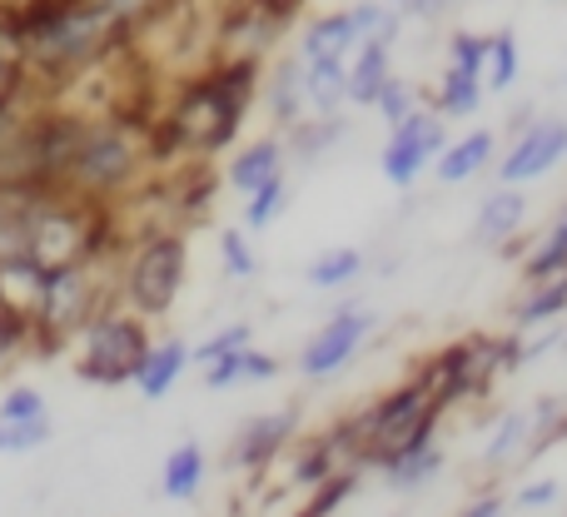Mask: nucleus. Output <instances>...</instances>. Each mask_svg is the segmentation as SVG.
Instances as JSON below:
<instances>
[{"label": "nucleus", "instance_id": "nucleus-1", "mask_svg": "<svg viewBox=\"0 0 567 517\" xmlns=\"http://www.w3.org/2000/svg\"><path fill=\"white\" fill-rule=\"evenodd\" d=\"M145 130H150V120H130V115L85 120L75 159H70V175H65V195L100 205V209H115L120 199L135 195L150 175Z\"/></svg>", "mask_w": 567, "mask_h": 517}, {"label": "nucleus", "instance_id": "nucleus-2", "mask_svg": "<svg viewBox=\"0 0 567 517\" xmlns=\"http://www.w3.org/2000/svg\"><path fill=\"white\" fill-rule=\"evenodd\" d=\"M130 40H135V25H125L110 6H100V0H60L30 35H20V45L45 70L80 75V70H95L100 60H110Z\"/></svg>", "mask_w": 567, "mask_h": 517}, {"label": "nucleus", "instance_id": "nucleus-3", "mask_svg": "<svg viewBox=\"0 0 567 517\" xmlns=\"http://www.w3.org/2000/svg\"><path fill=\"white\" fill-rule=\"evenodd\" d=\"M189 279V235L175 225H150L125 245L115 269V303L140 319H169Z\"/></svg>", "mask_w": 567, "mask_h": 517}, {"label": "nucleus", "instance_id": "nucleus-4", "mask_svg": "<svg viewBox=\"0 0 567 517\" xmlns=\"http://www.w3.org/2000/svg\"><path fill=\"white\" fill-rule=\"evenodd\" d=\"M150 343H155L150 319H140L125 303L110 299L105 309L75 333V379L95 383V389H130L150 353Z\"/></svg>", "mask_w": 567, "mask_h": 517}, {"label": "nucleus", "instance_id": "nucleus-5", "mask_svg": "<svg viewBox=\"0 0 567 517\" xmlns=\"http://www.w3.org/2000/svg\"><path fill=\"white\" fill-rule=\"evenodd\" d=\"M110 299H115V283L100 279V263H60V269H45V289H40V309H35V323H30V343L40 353L65 349Z\"/></svg>", "mask_w": 567, "mask_h": 517}, {"label": "nucleus", "instance_id": "nucleus-6", "mask_svg": "<svg viewBox=\"0 0 567 517\" xmlns=\"http://www.w3.org/2000/svg\"><path fill=\"white\" fill-rule=\"evenodd\" d=\"M433 413H443V409L433 403V393H429V383L419 379V369H413L409 379H399L393 389H383L379 399H369L359 413H353V423H359V468L379 473L383 463L419 433V423L433 418Z\"/></svg>", "mask_w": 567, "mask_h": 517}, {"label": "nucleus", "instance_id": "nucleus-7", "mask_svg": "<svg viewBox=\"0 0 567 517\" xmlns=\"http://www.w3.org/2000/svg\"><path fill=\"white\" fill-rule=\"evenodd\" d=\"M303 0H225L209 30V55L229 60H275V50L293 35Z\"/></svg>", "mask_w": 567, "mask_h": 517}, {"label": "nucleus", "instance_id": "nucleus-8", "mask_svg": "<svg viewBox=\"0 0 567 517\" xmlns=\"http://www.w3.org/2000/svg\"><path fill=\"white\" fill-rule=\"evenodd\" d=\"M373 329H379V313H373L369 303H353V299L339 303V309H333L329 319L309 333V339H303V349L293 353L299 379H309V383L339 379V373L363 353V343L373 339Z\"/></svg>", "mask_w": 567, "mask_h": 517}, {"label": "nucleus", "instance_id": "nucleus-9", "mask_svg": "<svg viewBox=\"0 0 567 517\" xmlns=\"http://www.w3.org/2000/svg\"><path fill=\"white\" fill-rule=\"evenodd\" d=\"M443 145H449V120L433 115L429 105H419L409 120L389 125V139L379 149V175L393 189H413L433 169V159L443 155Z\"/></svg>", "mask_w": 567, "mask_h": 517}, {"label": "nucleus", "instance_id": "nucleus-10", "mask_svg": "<svg viewBox=\"0 0 567 517\" xmlns=\"http://www.w3.org/2000/svg\"><path fill=\"white\" fill-rule=\"evenodd\" d=\"M558 165H567V120L563 115H533L518 125L513 145L498 155V185H538Z\"/></svg>", "mask_w": 567, "mask_h": 517}, {"label": "nucleus", "instance_id": "nucleus-11", "mask_svg": "<svg viewBox=\"0 0 567 517\" xmlns=\"http://www.w3.org/2000/svg\"><path fill=\"white\" fill-rule=\"evenodd\" d=\"M299 433H303V413L293 409V403L269 409V413H255V418H245L235 428V438H229V468L265 478L275 463H284V453L293 448Z\"/></svg>", "mask_w": 567, "mask_h": 517}, {"label": "nucleus", "instance_id": "nucleus-12", "mask_svg": "<svg viewBox=\"0 0 567 517\" xmlns=\"http://www.w3.org/2000/svg\"><path fill=\"white\" fill-rule=\"evenodd\" d=\"M259 110L269 115L275 135H289L299 120H309V100H303V65L293 50L279 60H265V80H259Z\"/></svg>", "mask_w": 567, "mask_h": 517}, {"label": "nucleus", "instance_id": "nucleus-13", "mask_svg": "<svg viewBox=\"0 0 567 517\" xmlns=\"http://www.w3.org/2000/svg\"><path fill=\"white\" fill-rule=\"evenodd\" d=\"M284 169H289V149H284V135L265 130V135H255V139H245V145L229 149V159H225V185L235 189L239 199H245V195H255L265 179L284 175Z\"/></svg>", "mask_w": 567, "mask_h": 517}, {"label": "nucleus", "instance_id": "nucleus-14", "mask_svg": "<svg viewBox=\"0 0 567 517\" xmlns=\"http://www.w3.org/2000/svg\"><path fill=\"white\" fill-rule=\"evenodd\" d=\"M493 159H498V130L478 125V130H463V135H449V145H443V155L433 159L429 175L439 179V185H468V179H478Z\"/></svg>", "mask_w": 567, "mask_h": 517}, {"label": "nucleus", "instance_id": "nucleus-15", "mask_svg": "<svg viewBox=\"0 0 567 517\" xmlns=\"http://www.w3.org/2000/svg\"><path fill=\"white\" fill-rule=\"evenodd\" d=\"M393 50H399V30H379L349 55V110H369L383 80L393 75Z\"/></svg>", "mask_w": 567, "mask_h": 517}, {"label": "nucleus", "instance_id": "nucleus-16", "mask_svg": "<svg viewBox=\"0 0 567 517\" xmlns=\"http://www.w3.org/2000/svg\"><path fill=\"white\" fill-rule=\"evenodd\" d=\"M523 225H528V195L513 185H498L493 195H483L478 215H473V239L488 249H503L523 235Z\"/></svg>", "mask_w": 567, "mask_h": 517}, {"label": "nucleus", "instance_id": "nucleus-17", "mask_svg": "<svg viewBox=\"0 0 567 517\" xmlns=\"http://www.w3.org/2000/svg\"><path fill=\"white\" fill-rule=\"evenodd\" d=\"M299 65H303V100H309V115L339 120L343 110H349V60L319 55V60H299Z\"/></svg>", "mask_w": 567, "mask_h": 517}, {"label": "nucleus", "instance_id": "nucleus-18", "mask_svg": "<svg viewBox=\"0 0 567 517\" xmlns=\"http://www.w3.org/2000/svg\"><path fill=\"white\" fill-rule=\"evenodd\" d=\"M189 373V343L185 339H155L135 373V389L145 403H159L179 389V379Z\"/></svg>", "mask_w": 567, "mask_h": 517}, {"label": "nucleus", "instance_id": "nucleus-19", "mask_svg": "<svg viewBox=\"0 0 567 517\" xmlns=\"http://www.w3.org/2000/svg\"><path fill=\"white\" fill-rule=\"evenodd\" d=\"M339 468L343 463H339V453H333V443L323 438V433H299L293 448L284 453V483L299 488V493H313L323 478H333Z\"/></svg>", "mask_w": 567, "mask_h": 517}, {"label": "nucleus", "instance_id": "nucleus-20", "mask_svg": "<svg viewBox=\"0 0 567 517\" xmlns=\"http://www.w3.org/2000/svg\"><path fill=\"white\" fill-rule=\"evenodd\" d=\"M205 478H209V453L205 443L185 438L165 453V468H159V493L169 503H195L205 493Z\"/></svg>", "mask_w": 567, "mask_h": 517}, {"label": "nucleus", "instance_id": "nucleus-21", "mask_svg": "<svg viewBox=\"0 0 567 517\" xmlns=\"http://www.w3.org/2000/svg\"><path fill=\"white\" fill-rule=\"evenodd\" d=\"M567 319V273L558 279H538L523 289V299L513 303V333H533V329H553Z\"/></svg>", "mask_w": 567, "mask_h": 517}, {"label": "nucleus", "instance_id": "nucleus-22", "mask_svg": "<svg viewBox=\"0 0 567 517\" xmlns=\"http://www.w3.org/2000/svg\"><path fill=\"white\" fill-rule=\"evenodd\" d=\"M483 80L478 75H468V70H453V65H443V75L433 80V90H429V110L433 115H443L453 125V120H473L483 110Z\"/></svg>", "mask_w": 567, "mask_h": 517}, {"label": "nucleus", "instance_id": "nucleus-23", "mask_svg": "<svg viewBox=\"0 0 567 517\" xmlns=\"http://www.w3.org/2000/svg\"><path fill=\"white\" fill-rule=\"evenodd\" d=\"M523 75V45H518V30L513 25H498L488 30V50H483V95H508Z\"/></svg>", "mask_w": 567, "mask_h": 517}, {"label": "nucleus", "instance_id": "nucleus-24", "mask_svg": "<svg viewBox=\"0 0 567 517\" xmlns=\"http://www.w3.org/2000/svg\"><path fill=\"white\" fill-rule=\"evenodd\" d=\"M443 468H449V453H443V443H433V448H423V453H409V458L383 463L379 483L389 493H403V498H413V493L433 488V483L443 478Z\"/></svg>", "mask_w": 567, "mask_h": 517}, {"label": "nucleus", "instance_id": "nucleus-25", "mask_svg": "<svg viewBox=\"0 0 567 517\" xmlns=\"http://www.w3.org/2000/svg\"><path fill=\"white\" fill-rule=\"evenodd\" d=\"M363 249H353V245H333V249H323V255H313L309 259V269H303V283L309 289H319V293H339V289H349L353 279L363 273Z\"/></svg>", "mask_w": 567, "mask_h": 517}, {"label": "nucleus", "instance_id": "nucleus-26", "mask_svg": "<svg viewBox=\"0 0 567 517\" xmlns=\"http://www.w3.org/2000/svg\"><path fill=\"white\" fill-rule=\"evenodd\" d=\"M528 438H533V418H528V409H508L498 423H493L488 443H483V468H488V473L508 468L513 458H523Z\"/></svg>", "mask_w": 567, "mask_h": 517}, {"label": "nucleus", "instance_id": "nucleus-27", "mask_svg": "<svg viewBox=\"0 0 567 517\" xmlns=\"http://www.w3.org/2000/svg\"><path fill=\"white\" fill-rule=\"evenodd\" d=\"M343 130H349V120L343 115L339 120L309 115V120H299V125L284 135V149H289V159H299V165H319V159L343 139Z\"/></svg>", "mask_w": 567, "mask_h": 517}, {"label": "nucleus", "instance_id": "nucleus-28", "mask_svg": "<svg viewBox=\"0 0 567 517\" xmlns=\"http://www.w3.org/2000/svg\"><path fill=\"white\" fill-rule=\"evenodd\" d=\"M289 199H293V185H289V169L275 179H265V185L255 189V195H245V235H265L269 225H279L284 219V209H289Z\"/></svg>", "mask_w": 567, "mask_h": 517}, {"label": "nucleus", "instance_id": "nucleus-29", "mask_svg": "<svg viewBox=\"0 0 567 517\" xmlns=\"http://www.w3.org/2000/svg\"><path fill=\"white\" fill-rule=\"evenodd\" d=\"M567 273V209L553 219V229L538 239V245L523 255V283H538V279H558Z\"/></svg>", "mask_w": 567, "mask_h": 517}, {"label": "nucleus", "instance_id": "nucleus-30", "mask_svg": "<svg viewBox=\"0 0 567 517\" xmlns=\"http://www.w3.org/2000/svg\"><path fill=\"white\" fill-rule=\"evenodd\" d=\"M419 105H429V100H423V90L413 85L409 75H399V70H393V75L383 80V90L373 95V105H369V110L383 120V125H399V120H409Z\"/></svg>", "mask_w": 567, "mask_h": 517}, {"label": "nucleus", "instance_id": "nucleus-31", "mask_svg": "<svg viewBox=\"0 0 567 517\" xmlns=\"http://www.w3.org/2000/svg\"><path fill=\"white\" fill-rule=\"evenodd\" d=\"M359 483H363V468H339L333 478H323L319 488L309 493V503L299 508V517H333L353 493H359Z\"/></svg>", "mask_w": 567, "mask_h": 517}, {"label": "nucleus", "instance_id": "nucleus-32", "mask_svg": "<svg viewBox=\"0 0 567 517\" xmlns=\"http://www.w3.org/2000/svg\"><path fill=\"white\" fill-rule=\"evenodd\" d=\"M255 343V323H245V319H235V323H225V329H215L205 343H189V363H215V359H225V353H239V349H249Z\"/></svg>", "mask_w": 567, "mask_h": 517}, {"label": "nucleus", "instance_id": "nucleus-33", "mask_svg": "<svg viewBox=\"0 0 567 517\" xmlns=\"http://www.w3.org/2000/svg\"><path fill=\"white\" fill-rule=\"evenodd\" d=\"M219 269L229 279H255L259 273V249L249 245L245 229H219Z\"/></svg>", "mask_w": 567, "mask_h": 517}, {"label": "nucleus", "instance_id": "nucleus-34", "mask_svg": "<svg viewBox=\"0 0 567 517\" xmlns=\"http://www.w3.org/2000/svg\"><path fill=\"white\" fill-rule=\"evenodd\" d=\"M558 503H563V483H558V478H528V483H523V488L508 498V513L538 517V513L558 508Z\"/></svg>", "mask_w": 567, "mask_h": 517}, {"label": "nucleus", "instance_id": "nucleus-35", "mask_svg": "<svg viewBox=\"0 0 567 517\" xmlns=\"http://www.w3.org/2000/svg\"><path fill=\"white\" fill-rule=\"evenodd\" d=\"M30 418H50L45 393L30 389V383H16V389L0 393V423H30Z\"/></svg>", "mask_w": 567, "mask_h": 517}, {"label": "nucleus", "instance_id": "nucleus-36", "mask_svg": "<svg viewBox=\"0 0 567 517\" xmlns=\"http://www.w3.org/2000/svg\"><path fill=\"white\" fill-rule=\"evenodd\" d=\"M483 50H488V35H483V30H473V25H458L449 35V60H443V65L478 75V70H483Z\"/></svg>", "mask_w": 567, "mask_h": 517}, {"label": "nucleus", "instance_id": "nucleus-37", "mask_svg": "<svg viewBox=\"0 0 567 517\" xmlns=\"http://www.w3.org/2000/svg\"><path fill=\"white\" fill-rule=\"evenodd\" d=\"M205 389L209 393H229V389H245V349L239 353H225V359H215V363H205Z\"/></svg>", "mask_w": 567, "mask_h": 517}, {"label": "nucleus", "instance_id": "nucleus-38", "mask_svg": "<svg viewBox=\"0 0 567 517\" xmlns=\"http://www.w3.org/2000/svg\"><path fill=\"white\" fill-rule=\"evenodd\" d=\"M55 438L50 418H30V423H6V453H35Z\"/></svg>", "mask_w": 567, "mask_h": 517}, {"label": "nucleus", "instance_id": "nucleus-39", "mask_svg": "<svg viewBox=\"0 0 567 517\" xmlns=\"http://www.w3.org/2000/svg\"><path fill=\"white\" fill-rule=\"evenodd\" d=\"M279 373H284V359H279V353L255 349V343H249V349H245V389H249V383H275Z\"/></svg>", "mask_w": 567, "mask_h": 517}, {"label": "nucleus", "instance_id": "nucleus-40", "mask_svg": "<svg viewBox=\"0 0 567 517\" xmlns=\"http://www.w3.org/2000/svg\"><path fill=\"white\" fill-rule=\"evenodd\" d=\"M458 517H508V498L503 493H478L468 508H458Z\"/></svg>", "mask_w": 567, "mask_h": 517}, {"label": "nucleus", "instance_id": "nucleus-41", "mask_svg": "<svg viewBox=\"0 0 567 517\" xmlns=\"http://www.w3.org/2000/svg\"><path fill=\"white\" fill-rule=\"evenodd\" d=\"M383 6H389V10H399V15L409 20V6H413V0H383Z\"/></svg>", "mask_w": 567, "mask_h": 517}, {"label": "nucleus", "instance_id": "nucleus-42", "mask_svg": "<svg viewBox=\"0 0 567 517\" xmlns=\"http://www.w3.org/2000/svg\"><path fill=\"white\" fill-rule=\"evenodd\" d=\"M0 453H6V423H0Z\"/></svg>", "mask_w": 567, "mask_h": 517}, {"label": "nucleus", "instance_id": "nucleus-43", "mask_svg": "<svg viewBox=\"0 0 567 517\" xmlns=\"http://www.w3.org/2000/svg\"><path fill=\"white\" fill-rule=\"evenodd\" d=\"M563 349H567V329H563Z\"/></svg>", "mask_w": 567, "mask_h": 517}, {"label": "nucleus", "instance_id": "nucleus-44", "mask_svg": "<svg viewBox=\"0 0 567 517\" xmlns=\"http://www.w3.org/2000/svg\"><path fill=\"white\" fill-rule=\"evenodd\" d=\"M449 6H453V0H449Z\"/></svg>", "mask_w": 567, "mask_h": 517}]
</instances>
